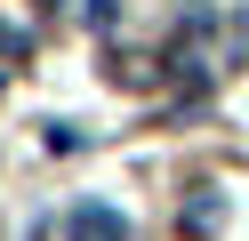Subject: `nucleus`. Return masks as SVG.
Wrapping results in <instances>:
<instances>
[{
    "label": "nucleus",
    "instance_id": "obj_2",
    "mask_svg": "<svg viewBox=\"0 0 249 241\" xmlns=\"http://www.w3.org/2000/svg\"><path fill=\"white\" fill-rule=\"evenodd\" d=\"M72 241H129V217L105 209V201H89V209H72Z\"/></svg>",
    "mask_w": 249,
    "mask_h": 241
},
{
    "label": "nucleus",
    "instance_id": "obj_1",
    "mask_svg": "<svg viewBox=\"0 0 249 241\" xmlns=\"http://www.w3.org/2000/svg\"><path fill=\"white\" fill-rule=\"evenodd\" d=\"M169 73L185 80V89H201V80H217L225 64H217V8H193L177 24V40H169Z\"/></svg>",
    "mask_w": 249,
    "mask_h": 241
},
{
    "label": "nucleus",
    "instance_id": "obj_3",
    "mask_svg": "<svg viewBox=\"0 0 249 241\" xmlns=\"http://www.w3.org/2000/svg\"><path fill=\"white\" fill-rule=\"evenodd\" d=\"M113 8H121V0H89V24L105 32V24H113Z\"/></svg>",
    "mask_w": 249,
    "mask_h": 241
}]
</instances>
